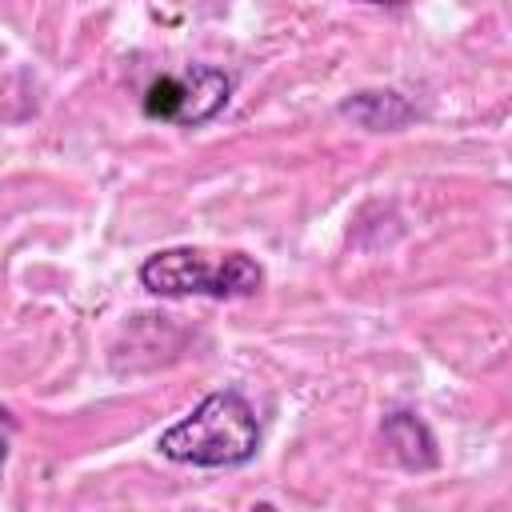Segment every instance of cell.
<instances>
[{
  "instance_id": "cell-6",
  "label": "cell",
  "mask_w": 512,
  "mask_h": 512,
  "mask_svg": "<svg viewBox=\"0 0 512 512\" xmlns=\"http://www.w3.org/2000/svg\"><path fill=\"white\" fill-rule=\"evenodd\" d=\"M12 436H16V420H12V412L0 404V476H4V464H8V448H12Z\"/></svg>"
},
{
  "instance_id": "cell-5",
  "label": "cell",
  "mask_w": 512,
  "mask_h": 512,
  "mask_svg": "<svg viewBox=\"0 0 512 512\" xmlns=\"http://www.w3.org/2000/svg\"><path fill=\"white\" fill-rule=\"evenodd\" d=\"M340 116L356 120L368 132H396L408 120H416V104H408L392 88H364V92H356L340 104Z\"/></svg>"
},
{
  "instance_id": "cell-7",
  "label": "cell",
  "mask_w": 512,
  "mask_h": 512,
  "mask_svg": "<svg viewBox=\"0 0 512 512\" xmlns=\"http://www.w3.org/2000/svg\"><path fill=\"white\" fill-rule=\"evenodd\" d=\"M356 4H404V0H356Z\"/></svg>"
},
{
  "instance_id": "cell-2",
  "label": "cell",
  "mask_w": 512,
  "mask_h": 512,
  "mask_svg": "<svg viewBox=\"0 0 512 512\" xmlns=\"http://www.w3.org/2000/svg\"><path fill=\"white\" fill-rule=\"evenodd\" d=\"M140 284L152 296H212L236 300L264 288V268L248 252H208V248H160L140 264Z\"/></svg>"
},
{
  "instance_id": "cell-1",
  "label": "cell",
  "mask_w": 512,
  "mask_h": 512,
  "mask_svg": "<svg viewBox=\"0 0 512 512\" xmlns=\"http://www.w3.org/2000/svg\"><path fill=\"white\" fill-rule=\"evenodd\" d=\"M160 456L196 468H240L260 448L256 408L236 388L208 392L184 420L160 432Z\"/></svg>"
},
{
  "instance_id": "cell-3",
  "label": "cell",
  "mask_w": 512,
  "mask_h": 512,
  "mask_svg": "<svg viewBox=\"0 0 512 512\" xmlns=\"http://www.w3.org/2000/svg\"><path fill=\"white\" fill-rule=\"evenodd\" d=\"M228 100H232V76L224 68H212V64H192L188 72L152 80L144 88L140 104H144L148 120L196 128V124L212 120L216 112H224Z\"/></svg>"
},
{
  "instance_id": "cell-4",
  "label": "cell",
  "mask_w": 512,
  "mask_h": 512,
  "mask_svg": "<svg viewBox=\"0 0 512 512\" xmlns=\"http://www.w3.org/2000/svg\"><path fill=\"white\" fill-rule=\"evenodd\" d=\"M380 440H384V448L392 452V460H396L400 468H408V472H428V468H436V460H440L436 436L428 432V424H424L416 412H404V408L388 412L384 424H380Z\"/></svg>"
}]
</instances>
